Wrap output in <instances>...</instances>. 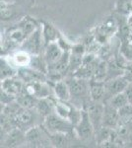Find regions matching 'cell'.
I'll return each mask as SVG.
<instances>
[{"mask_svg": "<svg viewBox=\"0 0 132 148\" xmlns=\"http://www.w3.org/2000/svg\"><path fill=\"white\" fill-rule=\"evenodd\" d=\"M42 32V37H44V42L45 46L50 44V42H54L59 40L58 31L53 26L50 25V24H45L44 26V30Z\"/></svg>", "mask_w": 132, "mask_h": 148, "instance_id": "cell-20", "label": "cell"}, {"mask_svg": "<svg viewBox=\"0 0 132 148\" xmlns=\"http://www.w3.org/2000/svg\"><path fill=\"white\" fill-rule=\"evenodd\" d=\"M44 42L42 30H35L29 37L22 42V49L30 54H40V49Z\"/></svg>", "mask_w": 132, "mask_h": 148, "instance_id": "cell-8", "label": "cell"}, {"mask_svg": "<svg viewBox=\"0 0 132 148\" xmlns=\"http://www.w3.org/2000/svg\"><path fill=\"white\" fill-rule=\"evenodd\" d=\"M55 100H52L51 97L44 98V99H39L35 107V110L37 111L38 114H40L44 119L47 116H49L51 113H54Z\"/></svg>", "mask_w": 132, "mask_h": 148, "instance_id": "cell-18", "label": "cell"}, {"mask_svg": "<svg viewBox=\"0 0 132 148\" xmlns=\"http://www.w3.org/2000/svg\"><path fill=\"white\" fill-rule=\"evenodd\" d=\"M107 103L111 107H114V109L118 110V111L121 108H123L124 106H126L127 104H129L128 99H127L124 92L119 93V94H116L114 96H112L111 98H109Z\"/></svg>", "mask_w": 132, "mask_h": 148, "instance_id": "cell-23", "label": "cell"}, {"mask_svg": "<svg viewBox=\"0 0 132 148\" xmlns=\"http://www.w3.org/2000/svg\"><path fill=\"white\" fill-rule=\"evenodd\" d=\"M31 59H32V54H30L24 49H20V51L14 52L12 56H10V60H8V59L7 60L15 67L21 68L27 67L30 65Z\"/></svg>", "mask_w": 132, "mask_h": 148, "instance_id": "cell-17", "label": "cell"}, {"mask_svg": "<svg viewBox=\"0 0 132 148\" xmlns=\"http://www.w3.org/2000/svg\"><path fill=\"white\" fill-rule=\"evenodd\" d=\"M90 98L93 101L105 103L107 102V92H105V81H98V80H90Z\"/></svg>", "mask_w": 132, "mask_h": 148, "instance_id": "cell-15", "label": "cell"}, {"mask_svg": "<svg viewBox=\"0 0 132 148\" xmlns=\"http://www.w3.org/2000/svg\"><path fill=\"white\" fill-rule=\"evenodd\" d=\"M25 90L37 99L49 98L53 95L52 87L47 84V81H33L26 83Z\"/></svg>", "mask_w": 132, "mask_h": 148, "instance_id": "cell-7", "label": "cell"}, {"mask_svg": "<svg viewBox=\"0 0 132 148\" xmlns=\"http://www.w3.org/2000/svg\"><path fill=\"white\" fill-rule=\"evenodd\" d=\"M38 119L44 120V118L38 114L35 109H25L20 107V109L14 114V116L11 120L13 121V125L15 127L27 131L29 128L33 127V126L40 125V123H37Z\"/></svg>", "mask_w": 132, "mask_h": 148, "instance_id": "cell-3", "label": "cell"}, {"mask_svg": "<svg viewBox=\"0 0 132 148\" xmlns=\"http://www.w3.org/2000/svg\"><path fill=\"white\" fill-rule=\"evenodd\" d=\"M71 93V103L74 106L83 109V106L88 100H90V84L89 80L78 78L75 76L66 78Z\"/></svg>", "mask_w": 132, "mask_h": 148, "instance_id": "cell-1", "label": "cell"}, {"mask_svg": "<svg viewBox=\"0 0 132 148\" xmlns=\"http://www.w3.org/2000/svg\"><path fill=\"white\" fill-rule=\"evenodd\" d=\"M29 66L31 68L35 69V70H38L44 74H47V71H49L47 61H45L44 56H40V54H34V56H32V59H31Z\"/></svg>", "mask_w": 132, "mask_h": 148, "instance_id": "cell-22", "label": "cell"}, {"mask_svg": "<svg viewBox=\"0 0 132 148\" xmlns=\"http://www.w3.org/2000/svg\"><path fill=\"white\" fill-rule=\"evenodd\" d=\"M17 76L25 84L29 82H33V81H47V74L35 70V69L31 68L30 66L18 68Z\"/></svg>", "mask_w": 132, "mask_h": 148, "instance_id": "cell-14", "label": "cell"}, {"mask_svg": "<svg viewBox=\"0 0 132 148\" xmlns=\"http://www.w3.org/2000/svg\"><path fill=\"white\" fill-rule=\"evenodd\" d=\"M44 127L49 133H68L74 134V125L67 119L51 113L44 119Z\"/></svg>", "mask_w": 132, "mask_h": 148, "instance_id": "cell-2", "label": "cell"}, {"mask_svg": "<svg viewBox=\"0 0 132 148\" xmlns=\"http://www.w3.org/2000/svg\"><path fill=\"white\" fill-rule=\"evenodd\" d=\"M123 76L126 78L128 82H132V64L126 65L123 70Z\"/></svg>", "mask_w": 132, "mask_h": 148, "instance_id": "cell-25", "label": "cell"}, {"mask_svg": "<svg viewBox=\"0 0 132 148\" xmlns=\"http://www.w3.org/2000/svg\"><path fill=\"white\" fill-rule=\"evenodd\" d=\"M15 66H13L12 64L9 62L6 59V57H3L1 59V80L6 79V78L9 77H13V76H16L18 70H15L14 69Z\"/></svg>", "mask_w": 132, "mask_h": 148, "instance_id": "cell-24", "label": "cell"}, {"mask_svg": "<svg viewBox=\"0 0 132 148\" xmlns=\"http://www.w3.org/2000/svg\"><path fill=\"white\" fill-rule=\"evenodd\" d=\"M74 135L82 142H89L95 139L96 130L87 113L83 110V116L80 121L74 126Z\"/></svg>", "mask_w": 132, "mask_h": 148, "instance_id": "cell-5", "label": "cell"}, {"mask_svg": "<svg viewBox=\"0 0 132 148\" xmlns=\"http://www.w3.org/2000/svg\"><path fill=\"white\" fill-rule=\"evenodd\" d=\"M26 144V131L18 127H13L4 136L2 146L5 147H18Z\"/></svg>", "mask_w": 132, "mask_h": 148, "instance_id": "cell-11", "label": "cell"}, {"mask_svg": "<svg viewBox=\"0 0 132 148\" xmlns=\"http://www.w3.org/2000/svg\"><path fill=\"white\" fill-rule=\"evenodd\" d=\"M64 51H65L62 49L58 42H50V44L47 45L44 57L47 63V67L57 62L63 56Z\"/></svg>", "mask_w": 132, "mask_h": 148, "instance_id": "cell-13", "label": "cell"}, {"mask_svg": "<svg viewBox=\"0 0 132 148\" xmlns=\"http://www.w3.org/2000/svg\"><path fill=\"white\" fill-rule=\"evenodd\" d=\"M105 104L101 102L93 101L92 99L88 100L84 104L83 110L87 113L89 119L92 121L96 133L103 126V116H104Z\"/></svg>", "mask_w": 132, "mask_h": 148, "instance_id": "cell-6", "label": "cell"}, {"mask_svg": "<svg viewBox=\"0 0 132 148\" xmlns=\"http://www.w3.org/2000/svg\"><path fill=\"white\" fill-rule=\"evenodd\" d=\"M1 90L17 98L25 90V83L18 76H13L1 80Z\"/></svg>", "mask_w": 132, "mask_h": 148, "instance_id": "cell-10", "label": "cell"}, {"mask_svg": "<svg viewBox=\"0 0 132 148\" xmlns=\"http://www.w3.org/2000/svg\"><path fill=\"white\" fill-rule=\"evenodd\" d=\"M52 90H53V96L56 100L64 102H70L71 93L65 79L58 80L56 82H54L53 86H52Z\"/></svg>", "mask_w": 132, "mask_h": 148, "instance_id": "cell-16", "label": "cell"}, {"mask_svg": "<svg viewBox=\"0 0 132 148\" xmlns=\"http://www.w3.org/2000/svg\"><path fill=\"white\" fill-rule=\"evenodd\" d=\"M124 93H125L127 99H128L129 104L132 105V82L128 83L127 87L125 88V90H124Z\"/></svg>", "mask_w": 132, "mask_h": 148, "instance_id": "cell-26", "label": "cell"}, {"mask_svg": "<svg viewBox=\"0 0 132 148\" xmlns=\"http://www.w3.org/2000/svg\"><path fill=\"white\" fill-rule=\"evenodd\" d=\"M128 81L123 75H119L116 77H112L109 79H107L105 81V92H107V100L112 96L119 93L124 92L125 88L128 85ZM105 102V103H107Z\"/></svg>", "mask_w": 132, "mask_h": 148, "instance_id": "cell-9", "label": "cell"}, {"mask_svg": "<svg viewBox=\"0 0 132 148\" xmlns=\"http://www.w3.org/2000/svg\"><path fill=\"white\" fill-rule=\"evenodd\" d=\"M26 144L32 147L52 146L49 133L44 125H35L26 131Z\"/></svg>", "mask_w": 132, "mask_h": 148, "instance_id": "cell-4", "label": "cell"}, {"mask_svg": "<svg viewBox=\"0 0 132 148\" xmlns=\"http://www.w3.org/2000/svg\"><path fill=\"white\" fill-rule=\"evenodd\" d=\"M38 100L39 99L32 96L31 94H29L26 90H24V91L16 98V102L18 103L22 108H25V109H35Z\"/></svg>", "mask_w": 132, "mask_h": 148, "instance_id": "cell-19", "label": "cell"}, {"mask_svg": "<svg viewBox=\"0 0 132 148\" xmlns=\"http://www.w3.org/2000/svg\"><path fill=\"white\" fill-rule=\"evenodd\" d=\"M68 133H49L52 146L54 147H66L71 143L70 136Z\"/></svg>", "mask_w": 132, "mask_h": 148, "instance_id": "cell-21", "label": "cell"}, {"mask_svg": "<svg viewBox=\"0 0 132 148\" xmlns=\"http://www.w3.org/2000/svg\"><path fill=\"white\" fill-rule=\"evenodd\" d=\"M119 121H120V114H119L118 110L114 109L107 103H105L103 126L116 130L119 125Z\"/></svg>", "mask_w": 132, "mask_h": 148, "instance_id": "cell-12", "label": "cell"}]
</instances>
